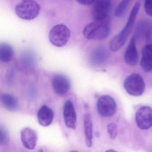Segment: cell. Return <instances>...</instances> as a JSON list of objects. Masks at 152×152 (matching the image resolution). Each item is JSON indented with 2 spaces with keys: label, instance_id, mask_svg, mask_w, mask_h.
Here are the masks:
<instances>
[{
  "label": "cell",
  "instance_id": "1",
  "mask_svg": "<svg viewBox=\"0 0 152 152\" xmlns=\"http://www.w3.org/2000/svg\"><path fill=\"white\" fill-rule=\"evenodd\" d=\"M111 30V19L107 17L102 20H95L86 26L83 34L88 39L103 40L108 37Z\"/></svg>",
  "mask_w": 152,
  "mask_h": 152
},
{
  "label": "cell",
  "instance_id": "2",
  "mask_svg": "<svg viewBox=\"0 0 152 152\" xmlns=\"http://www.w3.org/2000/svg\"><path fill=\"white\" fill-rule=\"evenodd\" d=\"M140 7V4L139 3L137 2L135 4L132 8L127 23L124 28L110 42L109 47L112 51H116L119 50L125 44L133 27Z\"/></svg>",
  "mask_w": 152,
  "mask_h": 152
},
{
  "label": "cell",
  "instance_id": "3",
  "mask_svg": "<svg viewBox=\"0 0 152 152\" xmlns=\"http://www.w3.org/2000/svg\"><path fill=\"white\" fill-rule=\"evenodd\" d=\"M40 7L38 3L33 0H23L17 5L16 14L21 19L31 20L39 15Z\"/></svg>",
  "mask_w": 152,
  "mask_h": 152
},
{
  "label": "cell",
  "instance_id": "4",
  "mask_svg": "<svg viewBox=\"0 0 152 152\" xmlns=\"http://www.w3.org/2000/svg\"><path fill=\"white\" fill-rule=\"evenodd\" d=\"M124 87L126 92L132 96H139L144 93L145 83L142 76L139 74L133 73L124 80Z\"/></svg>",
  "mask_w": 152,
  "mask_h": 152
},
{
  "label": "cell",
  "instance_id": "5",
  "mask_svg": "<svg viewBox=\"0 0 152 152\" xmlns=\"http://www.w3.org/2000/svg\"><path fill=\"white\" fill-rule=\"evenodd\" d=\"M71 32L69 28L63 24H58L52 27L49 34V39L51 44L61 48L66 45L69 41Z\"/></svg>",
  "mask_w": 152,
  "mask_h": 152
},
{
  "label": "cell",
  "instance_id": "6",
  "mask_svg": "<svg viewBox=\"0 0 152 152\" xmlns=\"http://www.w3.org/2000/svg\"><path fill=\"white\" fill-rule=\"evenodd\" d=\"M96 107L98 113L101 116L111 117L116 112V102L111 96L103 95L98 99Z\"/></svg>",
  "mask_w": 152,
  "mask_h": 152
},
{
  "label": "cell",
  "instance_id": "7",
  "mask_svg": "<svg viewBox=\"0 0 152 152\" xmlns=\"http://www.w3.org/2000/svg\"><path fill=\"white\" fill-rule=\"evenodd\" d=\"M136 124L139 128L147 130L152 127V108L148 106L140 107L135 114Z\"/></svg>",
  "mask_w": 152,
  "mask_h": 152
},
{
  "label": "cell",
  "instance_id": "8",
  "mask_svg": "<svg viewBox=\"0 0 152 152\" xmlns=\"http://www.w3.org/2000/svg\"><path fill=\"white\" fill-rule=\"evenodd\" d=\"M112 8V0H96L91 10L95 20H102L108 17Z\"/></svg>",
  "mask_w": 152,
  "mask_h": 152
},
{
  "label": "cell",
  "instance_id": "9",
  "mask_svg": "<svg viewBox=\"0 0 152 152\" xmlns=\"http://www.w3.org/2000/svg\"><path fill=\"white\" fill-rule=\"evenodd\" d=\"M136 38L139 40L152 44V23L147 19H143L137 25Z\"/></svg>",
  "mask_w": 152,
  "mask_h": 152
},
{
  "label": "cell",
  "instance_id": "10",
  "mask_svg": "<svg viewBox=\"0 0 152 152\" xmlns=\"http://www.w3.org/2000/svg\"><path fill=\"white\" fill-rule=\"evenodd\" d=\"M71 82L69 78L63 74H56L53 76L52 86L53 90L58 95H66L71 88Z\"/></svg>",
  "mask_w": 152,
  "mask_h": 152
},
{
  "label": "cell",
  "instance_id": "11",
  "mask_svg": "<svg viewBox=\"0 0 152 152\" xmlns=\"http://www.w3.org/2000/svg\"><path fill=\"white\" fill-rule=\"evenodd\" d=\"M38 133L31 128H24L21 131V140L25 148L30 150L34 149L38 141Z\"/></svg>",
  "mask_w": 152,
  "mask_h": 152
},
{
  "label": "cell",
  "instance_id": "12",
  "mask_svg": "<svg viewBox=\"0 0 152 152\" xmlns=\"http://www.w3.org/2000/svg\"><path fill=\"white\" fill-rule=\"evenodd\" d=\"M63 114L64 121L66 127L75 129L76 128L77 117L74 106L71 100H66L65 103Z\"/></svg>",
  "mask_w": 152,
  "mask_h": 152
},
{
  "label": "cell",
  "instance_id": "13",
  "mask_svg": "<svg viewBox=\"0 0 152 152\" xmlns=\"http://www.w3.org/2000/svg\"><path fill=\"white\" fill-rule=\"evenodd\" d=\"M136 40L135 35L132 36L124 53V61L126 64L131 66H136L138 60Z\"/></svg>",
  "mask_w": 152,
  "mask_h": 152
},
{
  "label": "cell",
  "instance_id": "14",
  "mask_svg": "<svg viewBox=\"0 0 152 152\" xmlns=\"http://www.w3.org/2000/svg\"><path fill=\"white\" fill-rule=\"evenodd\" d=\"M140 66L144 71L149 72L152 70V44L148 43L143 47Z\"/></svg>",
  "mask_w": 152,
  "mask_h": 152
},
{
  "label": "cell",
  "instance_id": "15",
  "mask_svg": "<svg viewBox=\"0 0 152 152\" xmlns=\"http://www.w3.org/2000/svg\"><path fill=\"white\" fill-rule=\"evenodd\" d=\"M54 116L53 110L48 106L43 105L38 112V121L42 126L48 127L52 123Z\"/></svg>",
  "mask_w": 152,
  "mask_h": 152
},
{
  "label": "cell",
  "instance_id": "16",
  "mask_svg": "<svg viewBox=\"0 0 152 152\" xmlns=\"http://www.w3.org/2000/svg\"><path fill=\"white\" fill-rule=\"evenodd\" d=\"M0 100L4 107L9 111H15L18 107V100L12 94L1 93L0 95Z\"/></svg>",
  "mask_w": 152,
  "mask_h": 152
},
{
  "label": "cell",
  "instance_id": "17",
  "mask_svg": "<svg viewBox=\"0 0 152 152\" xmlns=\"http://www.w3.org/2000/svg\"><path fill=\"white\" fill-rule=\"evenodd\" d=\"M84 129L86 144L88 147L92 145V122L91 116L89 113L85 115L84 117Z\"/></svg>",
  "mask_w": 152,
  "mask_h": 152
},
{
  "label": "cell",
  "instance_id": "18",
  "mask_svg": "<svg viewBox=\"0 0 152 152\" xmlns=\"http://www.w3.org/2000/svg\"><path fill=\"white\" fill-rule=\"evenodd\" d=\"M14 51L11 45L2 43L0 45V60L3 63L9 62L14 56Z\"/></svg>",
  "mask_w": 152,
  "mask_h": 152
},
{
  "label": "cell",
  "instance_id": "19",
  "mask_svg": "<svg viewBox=\"0 0 152 152\" xmlns=\"http://www.w3.org/2000/svg\"><path fill=\"white\" fill-rule=\"evenodd\" d=\"M107 54L104 49H97L92 55L91 60L95 64L99 65L103 64L107 58Z\"/></svg>",
  "mask_w": 152,
  "mask_h": 152
},
{
  "label": "cell",
  "instance_id": "20",
  "mask_svg": "<svg viewBox=\"0 0 152 152\" xmlns=\"http://www.w3.org/2000/svg\"><path fill=\"white\" fill-rule=\"evenodd\" d=\"M130 0H122L118 5L115 11V15L117 18H121L124 15Z\"/></svg>",
  "mask_w": 152,
  "mask_h": 152
},
{
  "label": "cell",
  "instance_id": "21",
  "mask_svg": "<svg viewBox=\"0 0 152 152\" xmlns=\"http://www.w3.org/2000/svg\"><path fill=\"white\" fill-rule=\"evenodd\" d=\"M9 136L7 130L2 127H1L0 129V145H6L9 142Z\"/></svg>",
  "mask_w": 152,
  "mask_h": 152
},
{
  "label": "cell",
  "instance_id": "22",
  "mask_svg": "<svg viewBox=\"0 0 152 152\" xmlns=\"http://www.w3.org/2000/svg\"><path fill=\"white\" fill-rule=\"evenodd\" d=\"M107 132L110 138H115L118 134V128L117 125L114 123H110L107 127Z\"/></svg>",
  "mask_w": 152,
  "mask_h": 152
},
{
  "label": "cell",
  "instance_id": "23",
  "mask_svg": "<svg viewBox=\"0 0 152 152\" xmlns=\"http://www.w3.org/2000/svg\"><path fill=\"white\" fill-rule=\"evenodd\" d=\"M144 6L146 13L152 17V0H145Z\"/></svg>",
  "mask_w": 152,
  "mask_h": 152
},
{
  "label": "cell",
  "instance_id": "24",
  "mask_svg": "<svg viewBox=\"0 0 152 152\" xmlns=\"http://www.w3.org/2000/svg\"><path fill=\"white\" fill-rule=\"evenodd\" d=\"M81 5L89 6L95 2L96 0H76Z\"/></svg>",
  "mask_w": 152,
  "mask_h": 152
}]
</instances>
